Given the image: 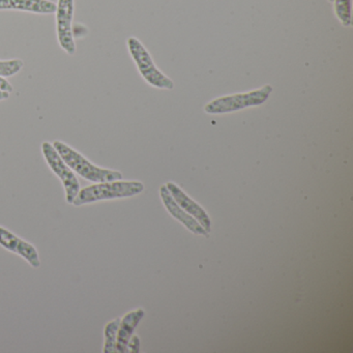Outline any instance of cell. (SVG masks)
<instances>
[{
  "label": "cell",
  "instance_id": "3957f363",
  "mask_svg": "<svg viewBox=\"0 0 353 353\" xmlns=\"http://www.w3.org/2000/svg\"><path fill=\"white\" fill-rule=\"evenodd\" d=\"M272 90L274 88L272 85L265 84L262 88H256L250 92L219 97L210 101L204 106L203 110L208 114L220 115L236 112L251 107L261 106L270 99Z\"/></svg>",
  "mask_w": 353,
  "mask_h": 353
},
{
  "label": "cell",
  "instance_id": "5bb4252c",
  "mask_svg": "<svg viewBox=\"0 0 353 353\" xmlns=\"http://www.w3.org/2000/svg\"><path fill=\"white\" fill-rule=\"evenodd\" d=\"M24 63L21 59L0 61V77L8 78L15 76L23 69Z\"/></svg>",
  "mask_w": 353,
  "mask_h": 353
},
{
  "label": "cell",
  "instance_id": "8fae6325",
  "mask_svg": "<svg viewBox=\"0 0 353 353\" xmlns=\"http://www.w3.org/2000/svg\"><path fill=\"white\" fill-rule=\"evenodd\" d=\"M145 315V312L141 307L134 310L125 314L121 319L119 332H117V352H128V343L135 332L139 322Z\"/></svg>",
  "mask_w": 353,
  "mask_h": 353
},
{
  "label": "cell",
  "instance_id": "7c38bea8",
  "mask_svg": "<svg viewBox=\"0 0 353 353\" xmlns=\"http://www.w3.org/2000/svg\"><path fill=\"white\" fill-rule=\"evenodd\" d=\"M334 13L344 28L352 26V0H334Z\"/></svg>",
  "mask_w": 353,
  "mask_h": 353
},
{
  "label": "cell",
  "instance_id": "9c48e42d",
  "mask_svg": "<svg viewBox=\"0 0 353 353\" xmlns=\"http://www.w3.org/2000/svg\"><path fill=\"white\" fill-rule=\"evenodd\" d=\"M160 196L162 199L163 203H164L165 208L168 210L169 214L176 219L179 222H181L185 228L189 229L192 233L197 235H204V236H208L210 233L199 224L197 220L191 214H188L185 210H183L179 204L175 202L171 196L170 192L167 189L166 185H161L160 187Z\"/></svg>",
  "mask_w": 353,
  "mask_h": 353
},
{
  "label": "cell",
  "instance_id": "6da1fadb",
  "mask_svg": "<svg viewBox=\"0 0 353 353\" xmlns=\"http://www.w3.org/2000/svg\"><path fill=\"white\" fill-rule=\"evenodd\" d=\"M144 191V185L138 181H112L94 183L80 189L72 205L79 208L86 204L96 203L105 200L123 199L134 197Z\"/></svg>",
  "mask_w": 353,
  "mask_h": 353
},
{
  "label": "cell",
  "instance_id": "2e32d148",
  "mask_svg": "<svg viewBox=\"0 0 353 353\" xmlns=\"http://www.w3.org/2000/svg\"><path fill=\"white\" fill-rule=\"evenodd\" d=\"M0 90L10 92V94H11L14 90V88L13 85H12V84L6 79V78L0 77Z\"/></svg>",
  "mask_w": 353,
  "mask_h": 353
},
{
  "label": "cell",
  "instance_id": "52a82bcc",
  "mask_svg": "<svg viewBox=\"0 0 353 353\" xmlns=\"http://www.w3.org/2000/svg\"><path fill=\"white\" fill-rule=\"evenodd\" d=\"M0 245L7 251L17 254L20 257L23 258L32 268H40V255L37 248L10 231L9 229L1 226H0Z\"/></svg>",
  "mask_w": 353,
  "mask_h": 353
},
{
  "label": "cell",
  "instance_id": "8992f818",
  "mask_svg": "<svg viewBox=\"0 0 353 353\" xmlns=\"http://www.w3.org/2000/svg\"><path fill=\"white\" fill-rule=\"evenodd\" d=\"M75 13V0H59L57 3V34L59 46L67 54L76 53L73 32V18Z\"/></svg>",
  "mask_w": 353,
  "mask_h": 353
},
{
  "label": "cell",
  "instance_id": "ac0fdd59",
  "mask_svg": "<svg viewBox=\"0 0 353 353\" xmlns=\"http://www.w3.org/2000/svg\"><path fill=\"white\" fill-rule=\"evenodd\" d=\"M332 1H334V0H328V3H332Z\"/></svg>",
  "mask_w": 353,
  "mask_h": 353
},
{
  "label": "cell",
  "instance_id": "4fadbf2b",
  "mask_svg": "<svg viewBox=\"0 0 353 353\" xmlns=\"http://www.w3.org/2000/svg\"><path fill=\"white\" fill-rule=\"evenodd\" d=\"M119 323H121V318H115L105 325L103 352H117V332H119Z\"/></svg>",
  "mask_w": 353,
  "mask_h": 353
},
{
  "label": "cell",
  "instance_id": "9a60e30c",
  "mask_svg": "<svg viewBox=\"0 0 353 353\" xmlns=\"http://www.w3.org/2000/svg\"><path fill=\"white\" fill-rule=\"evenodd\" d=\"M140 339L138 336H132L128 343V352L137 353L139 352Z\"/></svg>",
  "mask_w": 353,
  "mask_h": 353
},
{
  "label": "cell",
  "instance_id": "5b68a950",
  "mask_svg": "<svg viewBox=\"0 0 353 353\" xmlns=\"http://www.w3.org/2000/svg\"><path fill=\"white\" fill-rule=\"evenodd\" d=\"M42 154L45 161L48 164L49 168L53 171L55 175L61 179L65 193V201L67 203H73L76 196L79 193L80 183L78 181L76 173L68 166L67 163L61 158V154L55 150L54 146L50 142L45 141L42 143Z\"/></svg>",
  "mask_w": 353,
  "mask_h": 353
},
{
  "label": "cell",
  "instance_id": "30bf717a",
  "mask_svg": "<svg viewBox=\"0 0 353 353\" xmlns=\"http://www.w3.org/2000/svg\"><path fill=\"white\" fill-rule=\"evenodd\" d=\"M0 11H20L38 15H52L57 3L50 0H0Z\"/></svg>",
  "mask_w": 353,
  "mask_h": 353
},
{
  "label": "cell",
  "instance_id": "277c9868",
  "mask_svg": "<svg viewBox=\"0 0 353 353\" xmlns=\"http://www.w3.org/2000/svg\"><path fill=\"white\" fill-rule=\"evenodd\" d=\"M127 45L138 72L148 85L158 90H172L174 88L173 80L157 67L152 55L137 38L130 37Z\"/></svg>",
  "mask_w": 353,
  "mask_h": 353
},
{
  "label": "cell",
  "instance_id": "e0dca14e",
  "mask_svg": "<svg viewBox=\"0 0 353 353\" xmlns=\"http://www.w3.org/2000/svg\"><path fill=\"white\" fill-rule=\"evenodd\" d=\"M10 92H3V90H0V102L1 101L8 100L10 98Z\"/></svg>",
  "mask_w": 353,
  "mask_h": 353
},
{
  "label": "cell",
  "instance_id": "ba28073f",
  "mask_svg": "<svg viewBox=\"0 0 353 353\" xmlns=\"http://www.w3.org/2000/svg\"><path fill=\"white\" fill-rule=\"evenodd\" d=\"M166 187L175 202L188 214L195 218L199 222V224L210 233L212 231V221H210V216L204 210V208L200 204H198L195 200L192 199L189 195H187L185 191L173 181L167 183Z\"/></svg>",
  "mask_w": 353,
  "mask_h": 353
},
{
  "label": "cell",
  "instance_id": "7a4b0ae2",
  "mask_svg": "<svg viewBox=\"0 0 353 353\" xmlns=\"http://www.w3.org/2000/svg\"><path fill=\"white\" fill-rule=\"evenodd\" d=\"M53 146L57 150L61 158L63 159L68 166L77 173L82 179L90 181L92 183H105V181H119L123 179V173L111 169L102 168L97 166L94 163L85 158L83 154L74 150L65 142H53Z\"/></svg>",
  "mask_w": 353,
  "mask_h": 353
}]
</instances>
